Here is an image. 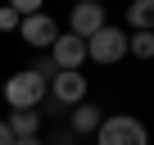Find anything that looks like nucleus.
Returning <instances> with one entry per match:
<instances>
[{
  "mask_svg": "<svg viewBox=\"0 0 154 145\" xmlns=\"http://www.w3.org/2000/svg\"><path fill=\"white\" fill-rule=\"evenodd\" d=\"M18 36H23L27 45H36V50H54V41H59V23H54L50 14H36V18H23Z\"/></svg>",
  "mask_w": 154,
  "mask_h": 145,
  "instance_id": "6",
  "label": "nucleus"
},
{
  "mask_svg": "<svg viewBox=\"0 0 154 145\" xmlns=\"http://www.w3.org/2000/svg\"><path fill=\"white\" fill-rule=\"evenodd\" d=\"M50 145H72V131H59V136H54Z\"/></svg>",
  "mask_w": 154,
  "mask_h": 145,
  "instance_id": "14",
  "label": "nucleus"
},
{
  "mask_svg": "<svg viewBox=\"0 0 154 145\" xmlns=\"http://www.w3.org/2000/svg\"><path fill=\"white\" fill-rule=\"evenodd\" d=\"M104 118H109V113H104L100 104H91V100H86V104H77V109H72L68 131H77V136H95V131L104 127Z\"/></svg>",
  "mask_w": 154,
  "mask_h": 145,
  "instance_id": "8",
  "label": "nucleus"
},
{
  "mask_svg": "<svg viewBox=\"0 0 154 145\" xmlns=\"http://www.w3.org/2000/svg\"><path fill=\"white\" fill-rule=\"evenodd\" d=\"M72 32L82 36V41H91L100 27H104V5H95V0H86V5H72Z\"/></svg>",
  "mask_w": 154,
  "mask_h": 145,
  "instance_id": "7",
  "label": "nucleus"
},
{
  "mask_svg": "<svg viewBox=\"0 0 154 145\" xmlns=\"http://www.w3.org/2000/svg\"><path fill=\"white\" fill-rule=\"evenodd\" d=\"M127 23H131V32H154V0H131Z\"/></svg>",
  "mask_w": 154,
  "mask_h": 145,
  "instance_id": "10",
  "label": "nucleus"
},
{
  "mask_svg": "<svg viewBox=\"0 0 154 145\" xmlns=\"http://www.w3.org/2000/svg\"><path fill=\"white\" fill-rule=\"evenodd\" d=\"M18 27H23L18 9H9V5H5V9H0V32H18Z\"/></svg>",
  "mask_w": 154,
  "mask_h": 145,
  "instance_id": "12",
  "label": "nucleus"
},
{
  "mask_svg": "<svg viewBox=\"0 0 154 145\" xmlns=\"http://www.w3.org/2000/svg\"><path fill=\"white\" fill-rule=\"evenodd\" d=\"M45 91H50V82L41 77V72L23 68V72H14V77L5 82V104L9 109H41Z\"/></svg>",
  "mask_w": 154,
  "mask_h": 145,
  "instance_id": "1",
  "label": "nucleus"
},
{
  "mask_svg": "<svg viewBox=\"0 0 154 145\" xmlns=\"http://www.w3.org/2000/svg\"><path fill=\"white\" fill-rule=\"evenodd\" d=\"M50 95H54V104H63V109L86 104V72H54Z\"/></svg>",
  "mask_w": 154,
  "mask_h": 145,
  "instance_id": "5",
  "label": "nucleus"
},
{
  "mask_svg": "<svg viewBox=\"0 0 154 145\" xmlns=\"http://www.w3.org/2000/svg\"><path fill=\"white\" fill-rule=\"evenodd\" d=\"M0 145H14V131H9V122L0 118Z\"/></svg>",
  "mask_w": 154,
  "mask_h": 145,
  "instance_id": "13",
  "label": "nucleus"
},
{
  "mask_svg": "<svg viewBox=\"0 0 154 145\" xmlns=\"http://www.w3.org/2000/svg\"><path fill=\"white\" fill-rule=\"evenodd\" d=\"M14 145H41V136H23V140H14Z\"/></svg>",
  "mask_w": 154,
  "mask_h": 145,
  "instance_id": "15",
  "label": "nucleus"
},
{
  "mask_svg": "<svg viewBox=\"0 0 154 145\" xmlns=\"http://www.w3.org/2000/svg\"><path fill=\"white\" fill-rule=\"evenodd\" d=\"M50 59H54V68H59V72H82V63H86V41L77 36V32H59V41H54Z\"/></svg>",
  "mask_w": 154,
  "mask_h": 145,
  "instance_id": "4",
  "label": "nucleus"
},
{
  "mask_svg": "<svg viewBox=\"0 0 154 145\" xmlns=\"http://www.w3.org/2000/svg\"><path fill=\"white\" fill-rule=\"evenodd\" d=\"M95 145H149V131H145L140 118L113 113V118H104V127L95 131Z\"/></svg>",
  "mask_w": 154,
  "mask_h": 145,
  "instance_id": "2",
  "label": "nucleus"
},
{
  "mask_svg": "<svg viewBox=\"0 0 154 145\" xmlns=\"http://www.w3.org/2000/svg\"><path fill=\"white\" fill-rule=\"evenodd\" d=\"M9 131H14V140H23V136H36V127H41V113L36 109H9Z\"/></svg>",
  "mask_w": 154,
  "mask_h": 145,
  "instance_id": "9",
  "label": "nucleus"
},
{
  "mask_svg": "<svg viewBox=\"0 0 154 145\" xmlns=\"http://www.w3.org/2000/svg\"><path fill=\"white\" fill-rule=\"evenodd\" d=\"M127 54H136V59H154V32H131V41H127Z\"/></svg>",
  "mask_w": 154,
  "mask_h": 145,
  "instance_id": "11",
  "label": "nucleus"
},
{
  "mask_svg": "<svg viewBox=\"0 0 154 145\" xmlns=\"http://www.w3.org/2000/svg\"><path fill=\"white\" fill-rule=\"evenodd\" d=\"M127 41H131V32H122V27H109V23H104V27L86 41V59H95V63H104V68H109V63H118V59L127 54Z\"/></svg>",
  "mask_w": 154,
  "mask_h": 145,
  "instance_id": "3",
  "label": "nucleus"
}]
</instances>
